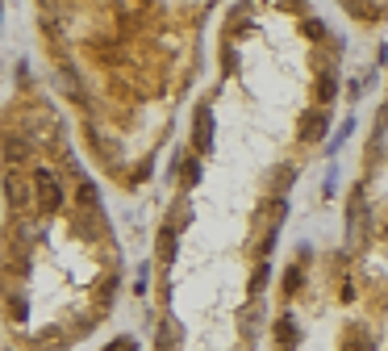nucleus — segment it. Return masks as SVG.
<instances>
[{
  "mask_svg": "<svg viewBox=\"0 0 388 351\" xmlns=\"http://www.w3.org/2000/svg\"><path fill=\"white\" fill-rule=\"evenodd\" d=\"M34 192L42 196V210H46V214H54V210L63 205V188L54 184V176H50L46 168H34Z\"/></svg>",
  "mask_w": 388,
  "mask_h": 351,
  "instance_id": "f257e3e1",
  "label": "nucleus"
},
{
  "mask_svg": "<svg viewBox=\"0 0 388 351\" xmlns=\"http://www.w3.org/2000/svg\"><path fill=\"white\" fill-rule=\"evenodd\" d=\"M326 130H330V113H326V109H309V113L301 117V138H305V142H321Z\"/></svg>",
  "mask_w": 388,
  "mask_h": 351,
  "instance_id": "f03ea898",
  "label": "nucleus"
},
{
  "mask_svg": "<svg viewBox=\"0 0 388 351\" xmlns=\"http://www.w3.org/2000/svg\"><path fill=\"white\" fill-rule=\"evenodd\" d=\"M192 130H196V134H192L196 150H209V146H213V113H209V105L196 109V126H192Z\"/></svg>",
  "mask_w": 388,
  "mask_h": 351,
  "instance_id": "7ed1b4c3",
  "label": "nucleus"
},
{
  "mask_svg": "<svg viewBox=\"0 0 388 351\" xmlns=\"http://www.w3.org/2000/svg\"><path fill=\"white\" fill-rule=\"evenodd\" d=\"M176 247H180V238H176V226L168 222V226L159 230V247H155V251H159V260H163V264H172V260H176Z\"/></svg>",
  "mask_w": 388,
  "mask_h": 351,
  "instance_id": "20e7f679",
  "label": "nucleus"
},
{
  "mask_svg": "<svg viewBox=\"0 0 388 351\" xmlns=\"http://www.w3.org/2000/svg\"><path fill=\"white\" fill-rule=\"evenodd\" d=\"M347 230H351V242L363 234V184L351 192V222H347Z\"/></svg>",
  "mask_w": 388,
  "mask_h": 351,
  "instance_id": "39448f33",
  "label": "nucleus"
},
{
  "mask_svg": "<svg viewBox=\"0 0 388 351\" xmlns=\"http://www.w3.org/2000/svg\"><path fill=\"white\" fill-rule=\"evenodd\" d=\"M343 351H376V339L367 335V326H351L347 330V347Z\"/></svg>",
  "mask_w": 388,
  "mask_h": 351,
  "instance_id": "423d86ee",
  "label": "nucleus"
},
{
  "mask_svg": "<svg viewBox=\"0 0 388 351\" xmlns=\"http://www.w3.org/2000/svg\"><path fill=\"white\" fill-rule=\"evenodd\" d=\"M275 339H280V347H297V318L293 314L275 318Z\"/></svg>",
  "mask_w": 388,
  "mask_h": 351,
  "instance_id": "0eeeda50",
  "label": "nucleus"
},
{
  "mask_svg": "<svg viewBox=\"0 0 388 351\" xmlns=\"http://www.w3.org/2000/svg\"><path fill=\"white\" fill-rule=\"evenodd\" d=\"M5 188H9V196H13V205H17V210H21L25 201H30V188H25V180H21V176H17L13 168L5 172Z\"/></svg>",
  "mask_w": 388,
  "mask_h": 351,
  "instance_id": "6e6552de",
  "label": "nucleus"
},
{
  "mask_svg": "<svg viewBox=\"0 0 388 351\" xmlns=\"http://www.w3.org/2000/svg\"><path fill=\"white\" fill-rule=\"evenodd\" d=\"M334 92H339V76H334V67H326L321 80H317V100H321V105H330Z\"/></svg>",
  "mask_w": 388,
  "mask_h": 351,
  "instance_id": "1a4fd4ad",
  "label": "nucleus"
},
{
  "mask_svg": "<svg viewBox=\"0 0 388 351\" xmlns=\"http://www.w3.org/2000/svg\"><path fill=\"white\" fill-rule=\"evenodd\" d=\"M159 347L168 351V347H180V322L176 318H163V326H159Z\"/></svg>",
  "mask_w": 388,
  "mask_h": 351,
  "instance_id": "9d476101",
  "label": "nucleus"
},
{
  "mask_svg": "<svg viewBox=\"0 0 388 351\" xmlns=\"http://www.w3.org/2000/svg\"><path fill=\"white\" fill-rule=\"evenodd\" d=\"M25 155H30V150H25V142H21L17 134H9V138H5V159H9V168L25 163Z\"/></svg>",
  "mask_w": 388,
  "mask_h": 351,
  "instance_id": "9b49d317",
  "label": "nucleus"
},
{
  "mask_svg": "<svg viewBox=\"0 0 388 351\" xmlns=\"http://www.w3.org/2000/svg\"><path fill=\"white\" fill-rule=\"evenodd\" d=\"M80 205H84L88 214L96 210V184H92V180H80Z\"/></svg>",
  "mask_w": 388,
  "mask_h": 351,
  "instance_id": "f8f14e48",
  "label": "nucleus"
},
{
  "mask_svg": "<svg viewBox=\"0 0 388 351\" xmlns=\"http://www.w3.org/2000/svg\"><path fill=\"white\" fill-rule=\"evenodd\" d=\"M267 276H271V268H267V264H259V272H255V280H251V297H259V293H263Z\"/></svg>",
  "mask_w": 388,
  "mask_h": 351,
  "instance_id": "ddd939ff",
  "label": "nucleus"
},
{
  "mask_svg": "<svg viewBox=\"0 0 388 351\" xmlns=\"http://www.w3.org/2000/svg\"><path fill=\"white\" fill-rule=\"evenodd\" d=\"M297 288H301V268H288V276H284V293L293 297Z\"/></svg>",
  "mask_w": 388,
  "mask_h": 351,
  "instance_id": "4468645a",
  "label": "nucleus"
},
{
  "mask_svg": "<svg viewBox=\"0 0 388 351\" xmlns=\"http://www.w3.org/2000/svg\"><path fill=\"white\" fill-rule=\"evenodd\" d=\"M305 30H309V38H313V42H321V38H326V25H321L317 17H309V21H305Z\"/></svg>",
  "mask_w": 388,
  "mask_h": 351,
  "instance_id": "2eb2a0df",
  "label": "nucleus"
},
{
  "mask_svg": "<svg viewBox=\"0 0 388 351\" xmlns=\"http://www.w3.org/2000/svg\"><path fill=\"white\" fill-rule=\"evenodd\" d=\"M184 180H188V184H196V180H201V163H188V172H184Z\"/></svg>",
  "mask_w": 388,
  "mask_h": 351,
  "instance_id": "dca6fc26",
  "label": "nucleus"
},
{
  "mask_svg": "<svg viewBox=\"0 0 388 351\" xmlns=\"http://www.w3.org/2000/svg\"><path fill=\"white\" fill-rule=\"evenodd\" d=\"M13 318H25V297H13Z\"/></svg>",
  "mask_w": 388,
  "mask_h": 351,
  "instance_id": "f3484780",
  "label": "nucleus"
}]
</instances>
